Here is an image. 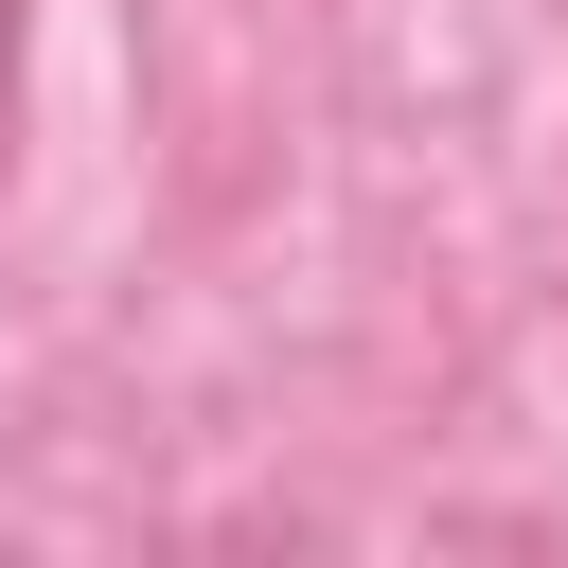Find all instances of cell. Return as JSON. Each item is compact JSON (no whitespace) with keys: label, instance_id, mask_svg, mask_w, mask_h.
<instances>
[{"label":"cell","instance_id":"6da1fadb","mask_svg":"<svg viewBox=\"0 0 568 568\" xmlns=\"http://www.w3.org/2000/svg\"><path fill=\"white\" fill-rule=\"evenodd\" d=\"M0 124H18V0H0Z\"/></svg>","mask_w":568,"mask_h":568}]
</instances>
